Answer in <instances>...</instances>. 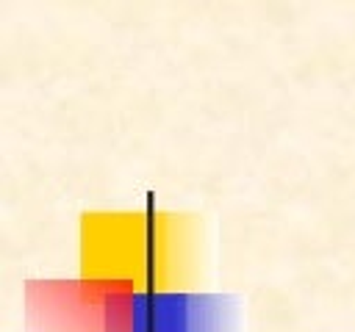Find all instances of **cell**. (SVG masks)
<instances>
[{"instance_id": "obj_1", "label": "cell", "mask_w": 355, "mask_h": 332, "mask_svg": "<svg viewBox=\"0 0 355 332\" xmlns=\"http://www.w3.org/2000/svg\"><path fill=\"white\" fill-rule=\"evenodd\" d=\"M130 332H208V310H194L197 302L186 296H158L139 299Z\"/></svg>"}]
</instances>
